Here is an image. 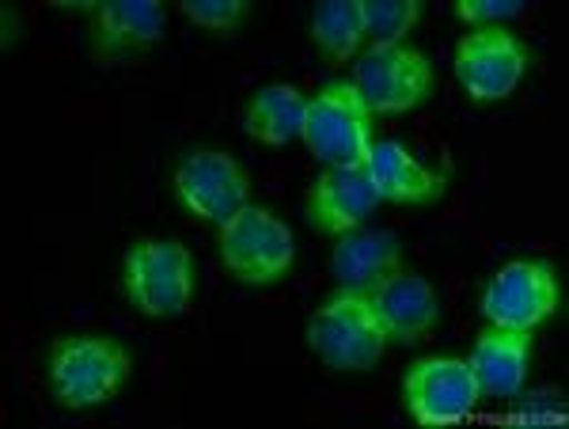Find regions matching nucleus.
Segmentation results:
<instances>
[{
  "label": "nucleus",
  "instance_id": "obj_1",
  "mask_svg": "<svg viewBox=\"0 0 569 429\" xmlns=\"http://www.w3.org/2000/svg\"><path fill=\"white\" fill-rule=\"evenodd\" d=\"M46 372L61 407H103L130 385L133 353L122 339H110V335H61L50 342Z\"/></svg>",
  "mask_w": 569,
  "mask_h": 429
},
{
  "label": "nucleus",
  "instance_id": "obj_2",
  "mask_svg": "<svg viewBox=\"0 0 569 429\" xmlns=\"http://www.w3.org/2000/svg\"><path fill=\"white\" fill-rule=\"evenodd\" d=\"M122 293L144 316H182L194 297V259L179 240L137 236L122 255Z\"/></svg>",
  "mask_w": 569,
  "mask_h": 429
},
{
  "label": "nucleus",
  "instance_id": "obj_3",
  "mask_svg": "<svg viewBox=\"0 0 569 429\" xmlns=\"http://www.w3.org/2000/svg\"><path fill=\"white\" fill-rule=\"evenodd\" d=\"M311 353L335 372H369L388 350V331L376 319L369 297L338 289L316 316L308 319Z\"/></svg>",
  "mask_w": 569,
  "mask_h": 429
},
{
  "label": "nucleus",
  "instance_id": "obj_4",
  "mask_svg": "<svg viewBox=\"0 0 569 429\" xmlns=\"http://www.w3.org/2000/svg\"><path fill=\"white\" fill-rule=\"evenodd\" d=\"M217 248L224 267L243 286H270V281H278L292 270L297 236L266 206H243L240 213L220 225Z\"/></svg>",
  "mask_w": 569,
  "mask_h": 429
},
{
  "label": "nucleus",
  "instance_id": "obj_5",
  "mask_svg": "<svg viewBox=\"0 0 569 429\" xmlns=\"http://www.w3.org/2000/svg\"><path fill=\"white\" fill-rule=\"evenodd\" d=\"M350 88L369 114H407L433 96V61L415 46H372L353 66Z\"/></svg>",
  "mask_w": 569,
  "mask_h": 429
},
{
  "label": "nucleus",
  "instance_id": "obj_6",
  "mask_svg": "<svg viewBox=\"0 0 569 429\" xmlns=\"http://www.w3.org/2000/svg\"><path fill=\"white\" fill-rule=\"evenodd\" d=\"M311 157L327 168H357L372 152V114L357 99V91L342 80L323 84L316 99H308L305 133Z\"/></svg>",
  "mask_w": 569,
  "mask_h": 429
},
{
  "label": "nucleus",
  "instance_id": "obj_7",
  "mask_svg": "<svg viewBox=\"0 0 569 429\" xmlns=\"http://www.w3.org/2000/svg\"><path fill=\"white\" fill-rule=\"evenodd\" d=\"M558 273L547 259H517L501 267L486 281L479 297V312L486 323L509 327V331H536L558 312Z\"/></svg>",
  "mask_w": 569,
  "mask_h": 429
},
{
  "label": "nucleus",
  "instance_id": "obj_8",
  "mask_svg": "<svg viewBox=\"0 0 569 429\" xmlns=\"http://www.w3.org/2000/svg\"><path fill=\"white\" fill-rule=\"evenodd\" d=\"M176 198L198 221L224 225L251 198V176L232 152L224 149H190L176 163Z\"/></svg>",
  "mask_w": 569,
  "mask_h": 429
},
{
  "label": "nucleus",
  "instance_id": "obj_9",
  "mask_svg": "<svg viewBox=\"0 0 569 429\" xmlns=\"http://www.w3.org/2000/svg\"><path fill=\"white\" fill-rule=\"evenodd\" d=\"M531 66L528 46L509 34L505 27H475L471 34H463L456 46V80L471 99L479 103H493L517 91V84L525 80V72Z\"/></svg>",
  "mask_w": 569,
  "mask_h": 429
},
{
  "label": "nucleus",
  "instance_id": "obj_10",
  "mask_svg": "<svg viewBox=\"0 0 569 429\" xmlns=\"http://www.w3.org/2000/svg\"><path fill=\"white\" fill-rule=\"evenodd\" d=\"M402 399L421 426H452L482 403L475 372L463 358H421L402 377Z\"/></svg>",
  "mask_w": 569,
  "mask_h": 429
},
{
  "label": "nucleus",
  "instance_id": "obj_11",
  "mask_svg": "<svg viewBox=\"0 0 569 429\" xmlns=\"http://www.w3.org/2000/svg\"><path fill=\"white\" fill-rule=\"evenodd\" d=\"M365 297H369L376 319H380L383 331H388V342H399V346L421 342L440 319L437 289L415 270H395L391 278L372 286Z\"/></svg>",
  "mask_w": 569,
  "mask_h": 429
},
{
  "label": "nucleus",
  "instance_id": "obj_12",
  "mask_svg": "<svg viewBox=\"0 0 569 429\" xmlns=\"http://www.w3.org/2000/svg\"><path fill=\"white\" fill-rule=\"evenodd\" d=\"M380 194L365 163L357 168H327L308 190V221L327 236H346L376 213Z\"/></svg>",
  "mask_w": 569,
  "mask_h": 429
},
{
  "label": "nucleus",
  "instance_id": "obj_13",
  "mask_svg": "<svg viewBox=\"0 0 569 429\" xmlns=\"http://www.w3.org/2000/svg\"><path fill=\"white\" fill-rule=\"evenodd\" d=\"M471 372L482 399H512L525 388L531 365V331H509V327H486L471 350Z\"/></svg>",
  "mask_w": 569,
  "mask_h": 429
},
{
  "label": "nucleus",
  "instance_id": "obj_14",
  "mask_svg": "<svg viewBox=\"0 0 569 429\" xmlns=\"http://www.w3.org/2000/svg\"><path fill=\"white\" fill-rule=\"evenodd\" d=\"M91 31L103 58H130L163 39L168 16L156 0H107L91 12Z\"/></svg>",
  "mask_w": 569,
  "mask_h": 429
},
{
  "label": "nucleus",
  "instance_id": "obj_15",
  "mask_svg": "<svg viewBox=\"0 0 569 429\" xmlns=\"http://www.w3.org/2000/svg\"><path fill=\"white\" fill-rule=\"evenodd\" d=\"M365 168H369L380 202L426 206L445 190V176H437L429 163H421L402 141H376Z\"/></svg>",
  "mask_w": 569,
  "mask_h": 429
},
{
  "label": "nucleus",
  "instance_id": "obj_16",
  "mask_svg": "<svg viewBox=\"0 0 569 429\" xmlns=\"http://www.w3.org/2000/svg\"><path fill=\"white\" fill-rule=\"evenodd\" d=\"M402 262L399 240L388 228H353V232L338 236V248L330 255V273L338 278L342 289L353 293H369L383 278H391Z\"/></svg>",
  "mask_w": 569,
  "mask_h": 429
},
{
  "label": "nucleus",
  "instance_id": "obj_17",
  "mask_svg": "<svg viewBox=\"0 0 569 429\" xmlns=\"http://www.w3.org/2000/svg\"><path fill=\"white\" fill-rule=\"evenodd\" d=\"M308 99L292 84H266L243 111V130L262 144H289L305 133Z\"/></svg>",
  "mask_w": 569,
  "mask_h": 429
},
{
  "label": "nucleus",
  "instance_id": "obj_18",
  "mask_svg": "<svg viewBox=\"0 0 569 429\" xmlns=\"http://www.w3.org/2000/svg\"><path fill=\"white\" fill-rule=\"evenodd\" d=\"M311 39L327 61H335V66L350 61L365 39L361 0H323L311 16Z\"/></svg>",
  "mask_w": 569,
  "mask_h": 429
},
{
  "label": "nucleus",
  "instance_id": "obj_19",
  "mask_svg": "<svg viewBox=\"0 0 569 429\" xmlns=\"http://www.w3.org/2000/svg\"><path fill=\"white\" fill-rule=\"evenodd\" d=\"M365 16V39L372 46H399L415 31L421 4L418 0H361Z\"/></svg>",
  "mask_w": 569,
  "mask_h": 429
},
{
  "label": "nucleus",
  "instance_id": "obj_20",
  "mask_svg": "<svg viewBox=\"0 0 569 429\" xmlns=\"http://www.w3.org/2000/svg\"><path fill=\"white\" fill-rule=\"evenodd\" d=\"M247 0H179V12L201 31L232 34L247 20Z\"/></svg>",
  "mask_w": 569,
  "mask_h": 429
},
{
  "label": "nucleus",
  "instance_id": "obj_21",
  "mask_svg": "<svg viewBox=\"0 0 569 429\" xmlns=\"http://www.w3.org/2000/svg\"><path fill=\"white\" fill-rule=\"evenodd\" d=\"M456 16L475 27H501L505 20L525 16V0H460Z\"/></svg>",
  "mask_w": 569,
  "mask_h": 429
},
{
  "label": "nucleus",
  "instance_id": "obj_22",
  "mask_svg": "<svg viewBox=\"0 0 569 429\" xmlns=\"http://www.w3.org/2000/svg\"><path fill=\"white\" fill-rule=\"evenodd\" d=\"M512 418H517V422H562L566 403H562V396H555V391H539V396H528Z\"/></svg>",
  "mask_w": 569,
  "mask_h": 429
}]
</instances>
